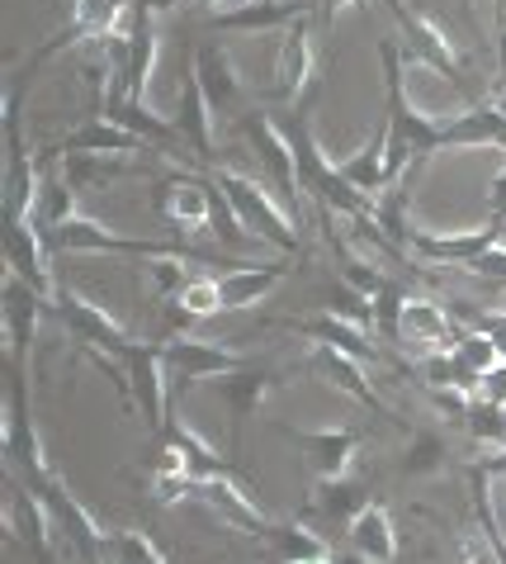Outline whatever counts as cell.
Listing matches in <instances>:
<instances>
[{
  "label": "cell",
  "instance_id": "obj_12",
  "mask_svg": "<svg viewBox=\"0 0 506 564\" xmlns=\"http://www.w3.org/2000/svg\"><path fill=\"white\" fill-rule=\"evenodd\" d=\"M133 370H138V389H142V409H147L152 422H156V417H162V384H156L152 356H133Z\"/></svg>",
  "mask_w": 506,
  "mask_h": 564
},
{
  "label": "cell",
  "instance_id": "obj_20",
  "mask_svg": "<svg viewBox=\"0 0 506 564\" xmlns=\"http://www.w3.org/2000/svg\"><path fill=\"white\" fill-rule=\"evenodd\" d=\"M493 214H497V224H502V218H506V176L493 185Z\"/></svg>",
  "mask_w": 506,
  "mask_h": 564
},
{
  "label": "cell",
  "instance_id": "obj_18",
  "mask_svg": "<svg viewBox=\"0 0 506 564\" xmlns=\"http://www.w3.org/2000/svg\"><path fill=\"white\" fill-rule=\"evenodd\" d=\"M322 465L327 469H337V465H345V451H351V442H345V436H322Z\"/></svg>",
  "mask_w": 506,
  "mask_h": 564
},
{
  "label": "cell",
  "instance_id": "obj_17",
  "mask_svg": "<svg viewBox=\"0 0 506 564\" xmlns=\"http://www.w3.org/2000/svg\"><path fill=\"white\" fill-rule=\"evenodd\" d=\"M483 399H493L506 409V360H497V366L483 375Z\"/></svg>",
  "mask_w": 506,
  "mask_h": 564
},
{
  "label": "cell",
  "instance_id": "obj_1",
  "mask_svg": "<svg viewBox=\"0 0 506 564\" xmlns=\"http://www.w3.org/2000/svg\"><path fill=\"white\" fill-rule=\"evenodd\" d=\"M351 536H355V551L365 560H393V551H398V541H393V522H388L384 508H360Z\"/></svg>",
  "mask_w": 506,
  "mask_h": 564
},
{
  "label": "cell",
  "instance_id": "obj_10",
  "mask_svg": "<svg viewBox=\"0 0 506 564\" xmlns=\"http://www.w3.org/2000/svg\"><path fill=\"white\" fill-rule=\"evenodd\" d=\"M454 356H460V360H464V366H473V370H483V375H487V370H493V366H497V360H506V356H502V347H497V337H493V333H483V337H469V341H464V347H454Z\"/></svg>",
  "mask_w": 506,
  "mask_h": 564
},
{
  "label": "cell",
  "instance_id": "obj_6",
  "mask_svg": "<svg viewBox=\"0 0 506 564\" xmlns=\"http://www.w3.org/2000/svg\"><path fill=\"white\" fill-rule=\"evenodd\" d=\"M308 39L304 34H289V43H284V53H279V90L284 96H294L298 86H304V76H308Z\"/></svg>",
  "mask_w": 506,
  "mask_h": 564
},
{
  "label": "cell",
  "instance_id": "obj_3",
  "mask_svg": "<svg viewBox=\"0 0 506 564\" xmlns=\"http://www.w3.org/2000/svg\"><path fill=\"white\" fill-rule=\"evenodd\" d=\"M223 191L232 195V205H237V209H242V218H246V224H256V228H265V232H271V238H279V242H289V228H284V224H279V218H275V209H271V205H265V199H261L256 191H251V185H246V181H237V176H228V181H223Z\"/></svg>",
  "mask_w": 506,
  "mask_h": 564
},
{
  "label": "cell",
  "instance_id": "obj_14",
  "mask_svg": "<svg viewBox=\"0 0 506 564\" xmlns=\"http://www.w3.org/2000/svg\"><path fill=\"white\" fill-rule=\"evenodd\" d=\"M318 337L327 341V347H337V351H365V337H360L355 327H345L337 313H331V318L318 327Z\"/></svg>",
  "mask_w": 506,
  "mask_h": 564
},
{
  "label": "cell",
  "instance_id": "obj_11",
  "mask_svg": "<svg viewBox=\"0 0 506 564\" xmlns=\"http://www.w3.org/2000/svg\"><path fill=\"white\" fill-rule=\"evenodd\" d=\"M114 148H133V133H123L119 123L114 129H86L72 138V152H114Z\"/></svg>",
  "mask_w": 506,
  "mask_h": 564
},
{
  "label": "cell",
  "instance_id": "obj_9",
  "mask_svg": "<svg viewBox=\"0 0 506 564\" xmlns=\"http://www.w3.org/2000/svg\"><path fill=\"white\" fill-rule=\"evenodd\" d=\"M67 323H72L86 341H119L114 327H109V323L100 318V313H95L90 304H81V300H72V304H67Z\"/></svg>",
  "mask_w": 506,
  "mask_h": 564
},
{
  "label": "cell",
  "instance_id": "obj_4",
  "mask_svg": "<svg viewBox=\"0 0 506 564\" xmlns=\"http://www.w3.org/2000/svg\"><path fill=\"white\" fill-rule=\"evenodd\" d=\"M275 280H279V271H228V280H218L223 308H251L256 300H265V290H271Z\"/></svg>",
  "mask_w": 506,
  "mask_h": 564
},
{
  "label": "cell",
  "instance_id": "obj_15",
  "mask_svg": "<svg viewBox=\"0 0 506 564\" xmlns=\"http://www.w3.org/2000/svg\"><path fill=\"white\" fill-rule=\"evenodd\" d=\"M327 308L337 313V318L365 323V294H360V285H355V290H351V285H345V290H331V294H327Z\"/></svg>",
  "mask_w": 506,
  "mask_h": 564
},
{
  "label": "cell",
  "instance_id": "obj_8",
  "mask_svg": "<svg viewBox=\"0 0 506 564\" xmlns=\"http://www.w3.org/2000/svg\"><path fill=\"white\" fill-rule=\"evenodd\" d=\"M199 86H204V96H209V105H218V100H232V72L218 62V53H199Z\"/></svg>",
  "mask_w": 506,
  "mask_h": 564
},
{
  "label": "cell",
  "instance_id": "obj_13",
  "mask_svg": "<svg viewBox=\"0 0 506 564\" xmlns=\"http://www.w3.org/2000/svg\"><path fill=\"white\" fill-rule=\"evenodd\" d=\"M176 360H180L185 370H195V375H204V370H228V366H232L228 356L204 351V347H195V341H180V347H176Z\"/></svg>",
  "mask_w": 506,
  "mask_h": 564
},
{
  "label": "cell",
  "instance_id": "obj_19",
  "mask_svg": "<svg viewBox=\"0 0 506 564\" xmlns=\"http://www.w3.org/2000/svg\"><path fill=\"white\" fill-rule=\"evenodd\" d=\"M123 555H129V560H156L152 545H142L138 536H123Z\"/></svg>",
  "mask_w": 506,
  "mask_h": 564
},
{
  "label": "cell",
  "instance_id": "obj_5",
  "mask_svg": "<svg viewBox=\"0 0 506 564\" xmlns=\"http://www.w3.org/2000/svg\"><path fill=\"white\" fill-rule=\"evenodd\" d=\"M166 209L180 218V224H209V214H213V195L204 191V185H170V199H166Z\"/></svg>",
  "mask_w": 506,
  "mask_h": 564
},
{
  "label": "cell",
  "instance_id": "obj_21",
  "mask_svg": "<svg viewBox=\"0 0 506 564\" xmlns=\"http://www.w3.org/2000/svg\"><path fill=\"white\" fill-rule=\"evenodd\" d=\"M497 109H502V115H506V100H502V105H497Z\"/></svg>",
  "mask_w": 506,
  "mask_h": 564
},
{
  "label": "cell",
  "instance_id": "obj_16",
  "mask_svg": "<svg viewBox=\"0 0 506 564\" xmlns=\"http://www.w3.org/2000/svg\"><path fill=\"white\" fill-rule=\"evenodd\" d=\"M322 360H327V370H331V380H341L345 389H351V394H365V380H360V370L351 366V360H341V356H337V347H331V351H327Z\"/></svg>",
  "mask_w": 506,
  "mask_h": 564
},
{
  "label": "cell",
  "instance_id": "obj_2",
  "mask_svg": "<svg viewBox=\"0 0 506 564\" xmlns=\"http://www.w3.org/2000/svg\"><path fill=\"white\" fill-rule=\"evenodd\" d=\"M398 333L413 337V341H421V347H436V341H446L450 323H446V313H440L436 304L407 300V304H403V318H398Z\"/></svg>",
  "mask_w": 506,
  "mask_h": 564
},
{
  "label": "cell",
  "instance_id": "obj_7",
  "mask_svg": "<svg viewBox=\"0 0 506 564\" xmlns=\"http://www.w3.org/2000/svg\"><path fill=\"white\" fill-rule=\"evenodd\" d=\"M180 304L189 318H204V313L223 308V290H218V280H189V285H180Z\"/></svg>",
  "mask_w": 506,
  "mask_h": 564
}]
</instances>
